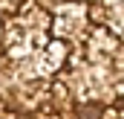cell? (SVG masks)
Segmentation results:
<instances>
[{"mask_svg":"<svg viewBox=\"0 0 124 119\" xmlns=\"http://www.w3.org/2000/svg\"><path fill=\"white\" fill-rule=\"evenodd\" d=\"M101 119H118V110H116V108H104Z\"/></svg>","mask_w":124,"mask_h":119,"instance_id":"6da1fadb","label":"cell"}]
</instances>
